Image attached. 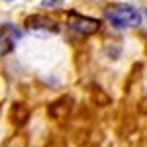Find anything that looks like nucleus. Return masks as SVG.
I'll list each match as a JSON object with an SVG mask.
<instances>
[{
    "instance_id": "nucleus-1",
    "label": "nucleus",
    "mask_w": 147,
    "mask_h": 147,
    "mask_svg": "<svg viewBox=\"0 0 147 147\" xmlns=\"http://www.w3.org/2000/svg\"><path fill=\"white\" fill-rule=\"evenodd\" d=\"M104 16L116 28H137L141 24V14L129 4H112L104 10Z\"/></svg>"
},
{
    "instance_id": "nucleus-2",
    "label": "nucleus",
    "mask_w": 147,
    "mask_h": 147,
    "mask_svg": "<svg viewBox=\"0 0 147 147\" xmlns=\"http://www.w3.org/2000/svg\"><path fill=\"white\" fill-rule=\"evenodd\" d=\"M67 26L77 32V34H84V35H90L94 32L100 30V22L94 20V18H86L82 14H77V12H69L67 16Z\"/></svg>"
},
{
    "instance_id": "nucleus-3",
    "label": "nucleus",
    "mask_w": 147,
    "mask_h": 147,
    "mask_svg": "<svg viewBox=\"0 0 147 147\" xmlns=\"http://www.w3.org/2000/svg\"><path fill=\"white\" fill-rule=\"evenodd\" d=\"M26 28L30 32H37V30H49L51 34L57 32V22L51 20L49 16H32L26 20Z\"/></svg>"
},
{
    "instance_id": "nucleus-4",
    "label": "nucleus",
    "mask_w": 147,
    "mask_h": 147,
    "mask_svg": "<svg viewBox=\"0 0 147 147\" xmlns=\"http://www.w3.org/2000/svg\"><path fill=\"white\" fill-rule=\"evenodd\" d=\"M28 118H30V108H26L24 104H14L12 106V120L16 122V125L26 124Z\"/></svg>"
},
{
    "instance_id": "nucleus-5",
    "label": "nucleus",
    "mask_w": 147,
    "mask_h": 147,
    "mask_svg": "<svg viewBox=\"0 0 147 147\" xmlns=\"http://www.w3.org/2000/svg\"><path fill=\"white\" fill-rule=\"evenodd\" d=\"M12 49V41L6 37V35L0 32V55H4V53H8Z\"/></svg>"
},
{
    "instance_id": "nucleus-6",
    "label": "nucleus",
    "mask_w": 147,
    "mask_h": 147,
    "mask_svg": "<svg viewBox=\"0 0 147 147\" xmlns=\"http://www.w3.org/2000/svg\"><path fill=\"white\" fill-rule=\"evenodd\" d=\"M65 0H41V6H63Z\"/></svg>"
},
{
    "instance_id": "nucleus-7",
    "label": "nucleus",
    "mask_w": 147,
    "mask_h": 147,
    "mask_svg": "<svg viewBox=\"0 0 147 147\" xmlns=\"http://www.w3.org/2000/svg\"><path fill=\"white\" fill-rule=\"evenodd\" d=\"M145 16H147V10H145Z\"/></svg>"
}]
</instances>
